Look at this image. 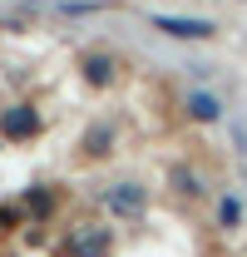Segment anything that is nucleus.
<instances>
[{"instance_id":"6e6552de","label":"nucleus","mask_w":247,"mask_h":257,"mask_svg":"<svg viewBox=\"0 0 247 257\" xmlns=\"http://www.w3.org/2000/svg\"><path fill=\"white\" fill-rule=\"evenodd\" d=\"M217 208H222V213H217V223H222V227H232V223H242V203H237V198H222V203H217Z\"/></svg>"},{"instance_id":"7ed1b4c3","label":"nucleus","mask_w":247,"mask_h":257,"mask_svg":"<svg viewBox=\"0 0 247 257\" xmlns=\"http://www.w3.org/2000/svg\"><path fill=\"white\" fill-rule=\"evenodd\" d=\"M104 203H109L114 213H139V208H144V193L134 188V183H124V188H109V193H104Z\"/></svg>"},{"instance_id":"f257e3e1","label":"nucleus","mask_w":247,"mask_h":257,"mask_svg":"<svg viewBox=\"0 0 247 257\" xmlns=\"http://www.w3.org/2000/svg\"><path fill=\"white\" fill-rule=\"evenodd\" d=\"M0 128H5V139H35V134H40V109L15 104V109L0 114Z\"/></svg>"},{"instance_id":"423d86ee","label":"nucleus","mask_w":247,"mask_h":257,"mask_svg":"<svg viewBox=\"0 0 247 257\" xmlns=\"http://www.w3.org/2000/svg\"><path fill=\"white\" fill-rule=\"evenodd\" d=\"M84 74H89V84H99V89H104V84L114 79V64L104 60V55H94V60H84Z\"/></svg>"},{"instance_id":"9d476101","label":"nucleus","mask_w":247,"mask_h":257,"mask_svg":"<svg viewBox=\"0 0 247 257\" xmlns=\"http://www.w3.org/2000/svg\"><path fill=\"white\" fill-rule=\"evenodd\" d=\"M60 10H64V15H94L99 5H94V0H64Z\"/></svg>"},{"instance_id":"20e7f679","label":"nucleus","mask_w":247,"mask_h":257,"mask_svg":"<svg viewBox=\"0 0 247 257\" xmlns=\"http://www.w3.org/2000/svg\"><path fill=\"white\" fill-rule=\"evenodd\" d=\"M188 114H193V119H203V124H213L217 114H222V104H217V99L208 94V89H198V94L188 99Z\"/></svg>"},{"instance_id":"0eeeda50","label":"nucleus","mask_w":247,"mask_h":257,"mask_svg":"<svg viewBox=\"0 0 247 257\" xmlns=\"http://www.w3.org/2000/svg\"><path fill=\"white\" fill-rule=\"evenodd\" d=\"M25 208H30V213H40V218H50V213H55V198H50L45 188H35L30 198H25Z\"/></svg>"},{"instance_id":"39448f33","label":"nucleus","mask_w":247,"mask_h":257,"mask_svg":"<svg viewBox=\"0 0 247 257\" xmlns=\"http://www.w3.org/2000/svg\"><path fill=\"white\" fill-rule=\"evenodd\" d=\"M104 247H109L104 232H74V252L79 257H104Z\"/></svg>"},{"instance_id":"f03ea898","label":"nucleus","mask_w":247,"mask_h":257,"mask_svg":"<svg viewBox=\"0 0 247 257\" xmlns=\"http://www.w3.org/2000/svg\"><path fill=\"white\" fill-rule=\"evenodd\" d=\"M154 25H158V30H168V35H183V40H203V35H213L208 20H168V15H154Z\"/></svg>"},{"instance_id":"1a4fd4ad","label":"nucleus","mask_w":247,"mask_h":257,"mask_svg":"<svg viewBox=\"0 0 247 257\" xmlns=\"http://www.w3.org/2000/svg\"><path fill=\"white\" fill-rule=\"evenodd\" d=\"M109 139H114V134H109V128L99 124V128L89 134V144H84V149H89V154H104V149H109Z\"/></svg>"}]
</instances>
